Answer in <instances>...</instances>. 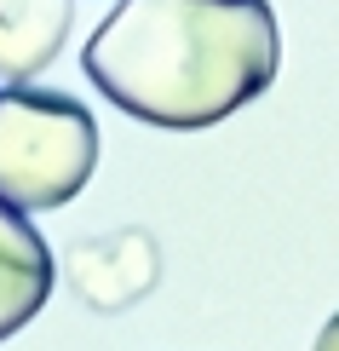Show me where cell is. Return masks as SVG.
I'll use <instances>...</instances> for the list:
<instances>
[{
  "label": "cell",
  "instance_id": "cell-2",
  "mask_svg": "<svg viewBox=\"0 0 339 351\" xmlns=\"http://www.w3.org/2000/svg\"><path fill=\"white\" fill-rule=\"evenodd\" d=\"M98 167V121L69 93L0 86V202L18 213L69 208Z\"/></svg>",
  "mask_w": 339,
  "mask_h": 351
},
{
  "label": "cell",
  "instance_id": "cell-5",
  "mask_svg": "<svg viewBox=\"0 0 339 351\" xmlns=\"http://www.w3.org/2000/svg\"><path fill=\"white\" fill-rule=\"evenodd\" d=\"M75 0H0V86H29L58 64Z\"/></svg>",
  "mask_w": 339,
  "mask_h": 351
},
{
  "label": "cell",
  "instance_id": "cell-3",
  "mask_svg": "<svg viewBox=\"0 0 339 351\" xmlns=\"http://www.w3.org/2000/svg\"><path fill=\"white\" fill-rule=\"evenodd\" d=\"M64 276L92 311H127V305H138L155 288L161 259H155V242L144 230H121V237H98V242L69 247Z\"/></svg>",
  "mask_w": 339,
  "mask_h": 351
},
{
  "label": "cell",
  "instance_id": "cell-6",
  "mask_svg": "<svg viewBox=\"0 0 339 351\" xmlns=\"http://www.w3.org/2000/svg\"><path fill=\"white\" fill-rule=\"evenodd\" d=\"M311 351H339V311L328 317V323H322V334L311 340Z\"/></svg>",
  "mask_w": 339,
  "mask_h": 351
},
{
  "label": "cell",
  "instance_id": "cell-1",
  "mask_svg": "<svg viewBox=\"0 0 339 351\" xmlns=\"http://www.w3.org/2000/svg\"><path fill=\"white\" fill-rule=\"evenodd\" d=\"M81 64L132 121L201 133L276 81L282 29L264 0H115Z\"/></svg>",
  "mask_w": 339,
  "mask_h": 351
},
{
  "label": "cell",
  "instance_id": "cell-4",
  "mask_svg": "<svg viewBox=\"0 0 339 351\" xmlns=\"http://www.w3.org/2000/svg\"><path fill=\"white\" fill-rule=\"evenodd\" d=\"M58 259L29 225V213L0 202V340H12L23 323H35L40 305L52 294Z\"/></svg>",
  "mask_w": 339,
  "mask_h": 351
}]
</instances>
